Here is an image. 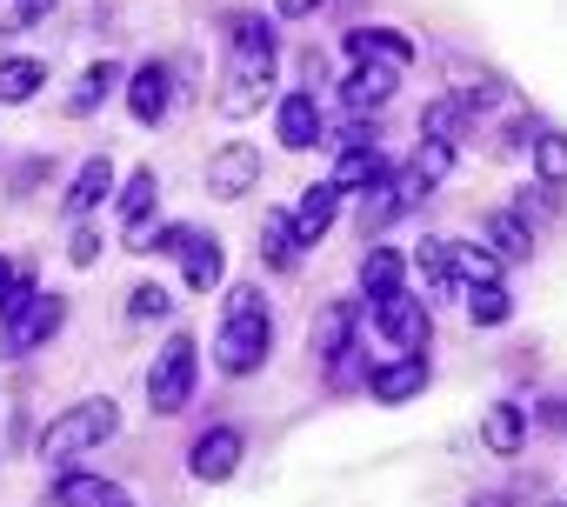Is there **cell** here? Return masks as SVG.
Listing matches in <instances>:
<instances>
[{
  "label": "cell",
  "mask_w": 567,
  "mask_h": 507,
  "mask_svg": "<svg viewBox=\"0 0 567 507\" xmlns=\"http://www.w3.org/2000/svg\"><path fill=\"white\" fill-rule=\"evenodd\" d=\"M467 314H474V328H501V321L514 314V294H507L501 281H474V288H467Z\"/></svg>",
  "instance_id": "obj_26"
},
{
  "label": "cell",
  "mask_w": 567,
  "mask_h": 507,
  "mask_svg": "<svg viewBox=\"0 0 567 507\" xmlns=\"http://www.w3.org/2000/svg\"><path fill=\"white\" fill-rule=\"evenodd\" d=\"M481 441H487V454H520V441H527V407H514V401H494L487 407V421H481Z\"/></svg>",
  "instance_id": "obj_18"
},
{
  "label": "cell",
  "mask_w": 567,
  "mask_h": 507,
  "mask_svg": "<svg viewBox=\"0 0 567 507\" xmlns=\"http://www.w3.org/2000/svg\"><path fill=\"white\" fill-rule=\"evenodd\" d=\"M260 187V147H247V141H227L220 154H207V194H220V200H240V194H254Z\"/></svg>",
  "instance_id": "obj_6"
},
{
  "label": "cell",
  "mask_w": 567,
  "mask_h": 507,
  "mask_svg": "<svg viewBox=\"0 0 567 507\" xmlns=\"http://www.w3.org/2000/svg\"><path fill=\"white\" fill-rule=\"evenodd\" d=\"M274 134H280V147L308 154L321 141V101L315 94H288V101H280V114H274Z\"/></svg>",
  "instance_id": "obj_11"
},
{
  "label": "cell",
  "mask_w": 567,
  "mask_h": 507,
  "mask_svg": "<svg viewBox=\"0 0 567 507\" xmlns=\"http://www.w3.org/2000/svg\"><path fill=\"white\" fill-rule=\"evenodd\" d=\"M354 328H361V308H354V301H334V308H321V321H315L308 348H315L321 361H334L341 348H354Z\"/></svg>",
  "instance_id": "obj_16"
},
{
  "label": "cell",
  "mask_w": 567,
  "mask_h": 507,
  "mask_svg": "<svg viewBox=\"0 0 567 507\" xmlns=\"http://www.w3.org/2000/svg\"><path fill=\"white\" fill-rule=\"evenodd\" d=\"M315 8H328V0H274V14H280V21H308Z\"/></svg>",
  "instance_id": "obj_36"
},
{
  "label": "cell",
  "mask_w": 567,
  "mask_h": 507,
  "mask_svg": "<svg viewBox=\"0 0 567 507\" xmlns=\"http://www.w3.org/2000/svg\"><path fill=\"white\" fill-rule=\"evenodd\" d=\"M267 74H274V28L267 21H254V14H240L234 21V74H227V94H220V114H254L260 107V87H267Z\"/></svg>",
  "instance_id": "obj_2"
},
{
  "label": "cell",
  "mask_w": 567,
  "mask_h": 507,
  "mask_svg": "<svg viewBox=\"0 0 567 507\" xmlns=\"http://www.w3.org/2000/svg\"><path fill=\"white\" fill-rule=\"evenodd\" d=\"M368 387H374L381 407H401V401H414V394L427 387V361H421V354H401V361H388V368H368Z\"/></svg>",
  "instance_id": "obj_10"
},
{
  "label": "cell",
  "mask_w": 567,
  "mask_h": 507,
  "mask_svg": "<svg viewBox=\"0 0 567 507\" xmlns=\"http://www.w3.org/2000/svg\"><path fill=\"white\" fill-rule=\"evenodd\" d=\"M114 87H121V68H114V61H94V68L81 74V87L68 94V114H74V121H81V114H94Z\"/></svg>",
  "instance_id": "obj_25"
},
{
  "label": "cell",
  "mask_w": 567,
  "mask_h": 507,
  "mask_svg": "<svg viewBox=\"0 0 567 507\" xmlns=\"http://www.w3.org/2000/svg\"><path fill=\"white\" fill-rule=\"evenodd\" d=\"M54 0H21V21H34V14H48Z\"/></svg>",
  "instance_id": "obj_37"
},
{
  "label": "cell",
  "mask_w": 567,
  "mask_h": 507,
  "mask_svg": "<svg viewBox=\"0 0 567 507\" xmlns=\"http://www.w3.org/2000/svg\"><path fill=\"white\" fill-rule=\"evenodd\" d=\"M68 254H74V268H94V254H101V234H94V227H81V234L68 240Z\"/></svg>",
  "instance_id": "obj_35"
},
{
  "label": "cell",
  "mask_w": 567,
  "mask_h": 507,
  "mask_svg": "<svg viewBox=\"0 0 567 507\" xmlns=\"http://www.w3.org/2000/svg\"><path fill=\"white\" fill-rule=\"evenodd\" d=\"M408 167H414V180H421V187L447 180V167H454V141H421V154H414Z\"/></svg>",
  "instance_id": "obj_30"
},
{
  "label": "cell",
  "mask_w": 567,
  "mask_h": 507,
  "mask_svg": "<svg viewBox=\"0 0 567 507\" xmlns=\"http://www.w3.org/2000/svg\"><path fill=\"white\" fill-rule=\"evenodd\" d=\"M41 87H48V68H41V61H28V54H14V61H0V101H8V107L34 101Z\"/></svg>",
  "instance_id": "obj_22"
},
{
  "label": "cell",
  "mask_w": 567,
  "mask_h": 507,
  "mask_svg": "<svg viewBox=\"0 0 567 507\" xmlns=\"http://www.w3.org/2000/svg\"><path fill=\"white\" fill-rule=\"evenodd\" d=\"M167 101H174V74L161 68V61H147L141 74H134V87H127V107H134V121H161L167 114Z\"/></svg>",
  "instance_id": "obj_15"
},
{
  "label": "cell",
  "mask_w": 567,
  "mask_h": 507,
  "mask_svg": "<svg viewBox=\"0 0 567 507\" xmlns=\"http://www.w3.org/2000/svg\"><path fill=\"white\" fill-rule=\"evenodd\" d=\"M54 507H134V494L121 480H101V474H68L54 487Z\"/></svg>",
  "instance_id": "obj_13"
},
{
  "label": "cell",
  "mask_w": 567,
  "mask_h": 507,
  "mask_svg": "<svg viewBox=\"0 0 567 507\" xmlns=\"http://www.w3.org/2000/svg\"><path fill=\"white\" fill-rule=\"evenodd\" d=\"M260 254H267L274 268H295L301 240H295V220H288V214H267V220H260Z\"/></svg>",
  "instance_id": "obj_27"
},
{
  "label": "cell",
  "mask_w": 567,
  "mask_h": 507,
  "mask_svg": "<svg viewBox=\"0 0 567 507\" xmlns=\"http://www.w3.org/2000/svg\"><path fill=\"white\" fill-rule=\"evenodd\" d=\"M154 200H161V174L141 167V174L121 187V227H127V247H134V254H141V240H147V214H154Z\"/></svg>",
  "instance_id": "obj_12"
},
{
  "label": "cell",
  "mask_w": 567,
  "mask_h": 507,
  "mask_svg": "<svg viewBox=\"0 0 567 507\" xmlns=\"http://www.w3.org/2000/svg\"><path fill=\"white\" fill-rule=\"evenodd\" d=\"M487 254H494V261H527V254H534L527 220H520V214H494V220H487Z\"/></svg>",
  "instance_id": "obj_23"
},
{
  "label": "cell",
  "mask_w": 567,
  "mask_h": 507,
  "mask_svg": "<svg viewBox=\"0 0 567 507\" xmlns=\"http://www.w3.org/2000/svg\"><path fill=\"white\" fill-rule=\"evenodd\" d=\"M374 328H381L401 354H421V348H427V334H434L427 308H421V301H408V294H381V301H374Z\"/></svg>",
  "instance_id": "obj_7"
},
{
  "label": "cell",
  "mask_w": 567,
  "mask_h": 507,
  "mask_svg": "<svg viewBox=\"0 0 567 507\" xmlns=\"http://www.w3.org/2000/svg\"><path fill=\"white\" fill-rule=\"evenodd\" d=\"M474 507H507V500H501V494H481V500H474Z\"/></svg>",
  "instance_id": "obj_39"
},
{
  "label": "cell",
  "mask_w": 567,
  "mask_h": 507,
  "mask_svg": "<svg viewBox=\"0 0 567 507\" xmlns=\"http://www.w3.org/2000/svg\"><path fill=\"white\" fill-rule=\"evenodd\" d=\"M334 214H341V187H334V180L301 187V200H295V214H288V220H295V240H301V247H315V240L334 227Z\"/></svg>",
  "instance_id": "obj_9"
},
{
  "label": "cell",
  "mask_w": 567,
  "mask_h": 507,
  "mask_svg": "<svg viewBox=\"0 0 567 507\" xmlns=\"http://www.w3.org/2000/svg\"><path fill=\"white\" fill-rule=\"evenodd\" d=\"M61 321H68V301H61V294H34V301L8 321V334H0V354H34L41 341L61 334Z\"/></svg>",
  "instance_id": "obj_5"
},
{
  "label": "cell",
  "mask_w": 567,
  "mask_h": 507,
  "mask_svg": "<svg viewBox=\"0 0 567 507\" xmlns=\"http://www.w3.org/2000/svg\"><path fill=\"white\" fill-rule=\"evenodd\" d=\"M8 275H14V261H8V254H0V288H8Z\"/></svg>",
  "instance_id": "obj_38"
},
{
  "label": "cell",
  "mask_w": 567,
  "mask_h": 507,
  "mask_svg": "<svg viewBox=\"0 0 567 507\" xmlns=\"http://www.w3.org/2000/svg\"><path fill=\"white\" fill-rule=\"evenodd\" d=\"M181 268H187V288H194V294H214L220 275H227V254H220V240L194 234V240L181 247Z\"/></svg>",
  "instance_id": "obj_17"
},
{
  "label": "cell",
  "mask_w": 567,
  "mask_h": 507,
  "mask_svg": "<svg viewBox=\"0 0 567 507\" xmlns=\"http://www.w3.org/2000/svg\"><path fill=\"white\" fill-rule=\"evenodd\" d=\"M394 74H401V68L361 61V68L348 74V107H354V114H368V107H388V94H394Z\"/></svg>",
  "instance_id": "obj_20"
},
{
  "label": "cell",
  "mask_w": 567,
  "mask_h": 507,
  "mask_svg": "<svg viewBox=\"0 0 567 507\" xmlns=\"http://www.w3.org/2000/svg\"><path fill=\"white\" fill-rule=\"evenodd\" d=\"M28 301H34V268H14V275H8V288H0V321H14Z\"/></svg>",
  "instance_id": "obj_34"
},
{
  "label": "cell",
  "mask_w": 567,
  "mask_h": 507,
  "mask_svg": "<svg viewBox=\"0 0 567 507\" xmlns=\"http://www.w3.org/2000/svg\"><path fill=\"white\" fill-rule=\"evenodd\" d=\"M461 114H467L461 101H434V107L421 114V141H454V134H461Z\"/></svg>",
  "instance_id": "obj_32"
},
{
  "label": "cell",
  "mask_w": 567,
  "mask_h": 507,
  "mask_svg": "<svg viewBox=\"0 0 567 507\" xmlns=\"http://www.w3.org/2000/svg\"><path fill=\"white\" fill-rule=\"evenodd\" d=\"M194 381H200V348H194V334H174L154 354V368H147V407L154 414H181L194 401Z\"/></svg>",
  "instance_id": "obj_4"
},
{
  "label": "cell",
  "mask_w": 567,
  "mask_h": 507,
  "mask_svg": "<svg viewBox=\"0 0 567 507\" xmlns=\"http://www.w3.org/2000/svg\"><path fill=\"white\" fill-rule=\"evenodd\" d=\"M421 275H427V288H434V294H447V288H454V240H441V234H434V240H421Z\"/></svg>",
  "instance_id": "obj_29"
},
{
  "label": "cell",
  "mask_w": 567,
  "mask_h": 507,
  "mask_svg": "<svg viewBox=\"0 0 567 507\" xmlns=\"http://www.w3.org/2000/svg\"><path fill=\"white\" fill-rule=\"evenodd\" d=\"M107 194H114V161H107V154H94V161L74 174V187H68V214L81 220V214H94Z\"/></svg>",
  "instance_id": "obj_19"
},
{
  "label": "cell",
  "mask_w": 567,
  "mask_h": 507,
  "mask_svg": "<svg viewBox=\"0 0 567 507\" xmlns=\"http://www.w3.org/2000/svg\"><path fill=\"white\" fill-rule=\"evenodd\" d=\"M114 427H121V407H114L107 394H101V401H81V407H68V414L48 421V434H41V461H74V454L114 441Z\"/></svg>",
  "instance_id": "obj_3"
},
{
  "label": "cell",
  "mask_w": 567,
  "mask_h": 507,
  "mask_svg": "<svg viewBox=\"0 0 567 507\" xmlns=\"http://www.w3.org/2000/svg\"><path fill=\"white\" fill-rule=\"evenodd\" d=\"M348 54L354 61H381V68H408L414 61V41L394 34V28H354L348 34Z\"/></svg>",
  "instance_id": "obj_14"
},
{
  "label": "cell",
  "mask_w": 567,
  "mask_h": 507,
  "mask_svg": "<svg viewBox=\"0 0 567 507\" xmlns=\"http://www.w3.org/2000/svg\"><path fill=\"white\" fill-rule=\"evenodd\" d=\"M274 348V321L260 308V288H234L227 294V314H220V334H214V361L220 374H254Z\"/></svg>",
  "instance_id": "obj_1"
},
{
  "label": "cell",
  "mask_w": 567,
  "mask_h": 507,
  "mask_svg": "<svg viewBox=\"0 0 567 507\" xmlns=\"http://www.w3.org/2000/svg\"><path fill=\"white\" fill-rule=\"evenodd\" d=\"M127 314H134V321H167V314H174V294H167V288H134V294H127Z\"/></svg>",
  "instance_id": "obj_33"
},
{
  "label": "cell",
  "mask_w": 567,
  "mask_h": 507,
  "mask_svg": "<svg viewBox=\"0 0 567 507\" xmlns=\"http://www.w3.org/2000/svg\"><path fill=\"white\" fill-rule=\"evenodd\" d=\"M534 174H540V187H567V134L534 141Z\"/></svg>",
  "instance_id": "obj_28"
},
{
  "label": "cell",
  "mask_w": 567,
  "mask_h": 507,
  "mask_svg": "<svg viewBox=\"0 0 567 507\" xmlns=\"http://www.w3.org/2000/svg\"><path fill=\"white\" fill-rule=\"evenodd\" d=\"M240 454H247L240 427H207V434L187 447V474H194V480H227V474L240 467Z\"/></svg>",
  "instance_id": "obj_8"
},
{
  "label": "cell",
  "mask_w": 567,
  "mask_h": 507,
  "mask_svg": "<svg viewBox=\"0 0 567 507\" xmlns=\"http://www.w3.org/2000/svg\"><path fill=\"white\" fill-rule=\"evenodd\" d=\"M454 275L474 288V281H501V261H494V254L487 247H454Z\"/></svg>",
  "instance_id": "obj_31"
},
{
  "label": "cell",
  "mask_w": 567,
  "mask_h": 507,
  "mask_svg": "<svg viewBox=\"0 0 567 507\" xmlns=\"http://www.w3.org/2000/svg\"><path fill=\"white\" fill-rule=\"evenodd\" d=\"M361 288H368V301L401 294V254H394V247H368V254H361Z\"/></svg>",
  "instance_id": "obj_24"
},
{
  "label": "cell",
  "mask_w": 567,
  "mask_h": 507,
  "mask_svg": "<svg viewBox=\"0 0 567 507\" xmlns=\"http://www.w3.org/2000/svg\"><path fill=\"white\" fill-rule=\"evenodd\" d=\"M381 174H388L381 147H374V141H348V147H341V167H334V187L348 194V187H368V180H381Z\"/></svg>",
  "instance_id": "obj_21"
}]
</instances>
